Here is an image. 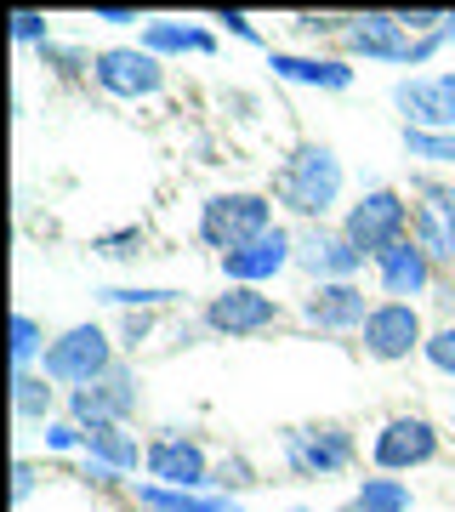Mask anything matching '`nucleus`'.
Instances as JSON below:
<instances>
[{
	"mask_svg": "<svg viewBox=\"0 0 455 512\" xmlns=\"http://www.w3.org/2000/svg\"><path fill=\"white\" fill-rule=\"evenodd\" d=\"M342 188H347V165L342 154L319 137H302V143L273 165V205L291 211L296 228L308 222H330V211L342 205Z\"/></svg>",
	"mask_w": 455,
	"mask_h": 512,
	"instance_id": "nucleus-1",
	"label": "nucleus"
},
{
	"mask_svg": "<svg viewBox=\"0 0 455 512\" xmlns=\"http://www.w3.org/2000/svg\"><path fill=\"white\" fill-rule=\"evenodd\" d=\"M279 461H285L291 478L325 484V478L353 473L359 439H353V427H342V421H296V427L279 433Z\"/></svg>",
	"mask_w": 455,
	"mask_h": 512,
	"instance_id": "nucleus-2",
	"label": "nucleus"
},
{
	"mask_svg": "<svg viewBox=\"0 0 455 512\" xmlns=\"http://www.w3.org/2000/svg\"><path fill=\"white\" fill-rule=\"evenodd\" d=\"M120 365V342H114L109 330L97 325V319H80V325H63L52 336V348H46V359H40V370L52 376L63 393H74V387H91L103 382L109 370Z\"/></svg>",
	"mask_w": 455,
	"mask_h": 512,
	"instance_id": "nucleus-3",
	"label": "nucleus"
},
{
	"mask_svg": "<svg viewBox=\"0 0 455 512\" xmlns=\"http://www.w3.org/2000/svg\"><path fill=\"white\" fill-rule=\"evenodd\" d=\"M273 228V194L262 188H228V194H211L200 205V222H194V239H200L205 251H239V245H251L256 234H268Z\"/></svg>",
	"mask_w": 455,
	"mask_h": 512,
	"instance_id": "nucleus-4",
	"label": "nucleus"
},
{
	"mask_svg": "<svg viewBox=\"0 0 455 512\" xmlns=\"http://www.w3.org/2000/svg\"><path fill=\"white\" fill-rule=\"evenodd\" d=\"M336 228L353 239V251L376 262V256L393 251L399 239H410V194H404V188H387V183L364 188L359 200L342 211V222H336Z\"/></svg>",
	"mask_w": 455,
	"mask_h": 512,
	"instance_id": "nucleus-5",
	"label": "nucleus"
},
{
	"mask_svg": "<svg viewBox=\"0 0 455 512\" xmlns=\"http://www.w3.org/2000/svg\"><path fill=\"white\" fill-rule=\"evenodd\" d=\"M438 450H444V433H438V421L421 416V410H393V416L370 433V467L387 473V478L433 467Z\"/></svg>",
	"mask_w": 455,
	"mask_h": 512,
	"instance_id": "nucleus-6",
	"label": "nucleus"
},
{
	"mask_svg": "<svg viewBox=\"0 0 455 512\" xmlns=\"http://www.w3.org/2000/svg\"><path fill=\"white\" fill-rule=\"evenodd\" d=\"M137 410H143V376H137V365H126V359H120L103 382L63 393V416L80 421V427H131Z\"/></svg>",
	"mask_w": 455,
	"mask_h": 512,
	"instance_id": "nucleus-7",
	"label": "nucleus"
},
{
	"mask_svg": "<svg viewBox=\"0 0 455 512\" xmlns=\"http://www.w3.org/2000/svg\"><path fill=\"white\" fill-rule=\"evenodd\" d=\"M410 239L438 268H455V183L433 171H410Z\"/></svg>",
	"mask_w": 455,
	"mask_h": 512,
	"instance_id": "nucleus-8",
	"label": "nucleus"
},
{
	"mask_svg": "<svg viewBox=\"0 0 455 512\" xmlns=\"http://www.w3.org/2000/svg\"><path fill=\"white\" fill-rule=\"evenodd\" d=\"M148 484H165V490H211L217 478V461L205 450L200 433H182V427H160L148 439V461H143Z\"/></svg>",
	"mask_w": 455,
	"mask_h": 512,
	"instance_id": "nucleus-9",
	"label": "nucleus"
},
{
	"mask_svg": "<svg viewBox=\"0 0 455 512\" xmlns=\"http://www.w3.org/2000/svg\"><path fill=\"white\" fill-rule=\"evenodd\" d=\"M279 319H285L279 296L256 291V285H222V291L200 308V330H211L222 342H251V336L273 330Z\"/></svg>",
	"mask_w": 455,
	"mask_h": 512,
	"instance_id": "nucleus-10",
	"label": "nucleus"
},
{
	"mask_svg": "<svg viewBox=\"0 0 455 512\" xmlns=\"http://www.w3.org/2000/svg\"><path fill=\"white\" fill-rule=\"evenodd\" d=\"M427 319H421V308H410V302H376V313L364 319L359 330V348L364 359H376V365H404V359H416L421 348H427Z\"/></svg>",
	"mask_w": 455,
	"mask_h": 512,
	"instance_id": "nucleus-11",
	"label": "nucleus"
},
{
	"mask_svg": "<svg viewBox=\"0 0 455 512\" xmlns=\"http://www.w3.org/2000/svg\"><path fill=\"white\" fill-rule=\"evenodd\" d=\"M91 80L120 103H143V97L165 92V63L143 46H103V52H91Z\"/></svg>",
	"mask_w": 455,
	"mask_h": 512,
	"instance_id": "nucleus-12",
	"label": "nucleus"
},
{
	"mask_svg": "<svg viewBox=\"0 0 455 512\" xmlns=\"http://www.w3.org/2000/svg\"><path fill=\"white\" fill-rule=\"evenodd\" d=\"M364 262H370V256L353 251V239H347L342 228H330V222L296 228V268H302L313 285H347V279L364 274Z\"/></svg>",
	"mask_w": 455,
	"mask_h": 512,
	"instance_id": "nucleus-13",
	"label": "nucleus"
},
{
	"mask_svg": "<svg viewBox=\"0 0 455 512\" xmlns=\"http://www.w3.org/2000/svg\"><path fill=\"white\" fill-rule=\"evenodd\" d=\"M342 52L364 63H393V69H416V40L404 35L399 12H347Z\"/></svg>",
	"mask_w": 455,
	"mask_h": 512,
	"instance_id": "nucleus-14",
	"label": "nucleus"
},
{
	"mask_svg": "<svg viewBox=\"0 0 455 512\" xmlns=\"http://www.w3.org/2000/svg\"><path fill=\"white\" fill-rule=\"evenodd\" d=\"M222 262V279L228 285H273V279L285 274V268H296V228H285V222H273L268 234H256L251 245H239V251L217 256Z\"/></svg>",
	"mask_w": 455,
	"mask_h": 512,
	"instance_id": "nucleus-15",
	"label": "nucleus"
},
{
	"mask_svg": "<svg viewBox=\"0 0 455 512\" xmlns=\"http://www.w3.org/2000/svg\"><path fill=\"white\" fill-rule=\"evenodd\" d=\"M296 313H302V325L308 330H325V336H359L364 319L376 313V302L364 296L359 279H347V285H308L302 302H296Z\"/></svg>",
	"mask_w": 455,
	"mask_h": 512,
	"instance_id": "nucleus-16",
	"label": "nucleus"
},
{
	"mask_svg": "<svg viewBox=\"0 0 455 512\" xmlns=\"http://www.w3.org/2000/svg\"><path fill=\"white\" fill-rule=\"evenodd\" d=\"M370 274H376V291H382V302H410V308H416L421 296H433L438 262L421 251L416 239H399L393 251H382L376 262H370Z\"/></svg>",
	"mask_w": 455,
	"mask_h": 512,
	"instance_id": "nucleus-17",
	"label": "nucleus"
},
{
	"mask_svg": "<svg viewBox=\"0 0 455 512\" xmlns=\"http://www.w3.org/2000/svg\"><path fill=\"white\" fill-rule=\"evenodd\" d=\"M393 109L416 131H455V74H404V80H393Z\"/></svg>",
	"mask_w": 455,
	"mask_h": 512,
	"instance_id": "nucleus-18",
	"label": "nucleus"
},
{
	"mask_svg": "<svg viewBox=\"0 0 455 512\" xmlns=\"http://www.w3.org/2000/svg\"><path fill=\"white\" fill-rule=\"evenodd\" d=\"M273 80H291V86H313V92H347L353 86V63L330 52H268Z\"/></svg>",
	"mask_w": 455,
	"mask_h": 512,
	"instance_id": "nucleus-19",
	"label": "nucleus"
},
{
	"mask_svg": "<svg viewBox=\"0 0 455 512\" xmlns=\"http://www.w3.org/2000/svg\"><path fill=\"white\" fill-rule=\"evenodd\" d=\"M137 46L143 52H154L165 63V57H217V35L211 29H200V23H177V18H148L143 29H137Z\"/></svg>",
	"mask_w": 455,
	"mask_h": 512,
	"instance_id": "nucleus-20",
	"label": "nucleus"
},
{
	"mask_svg": "<svg viewBox=\"0 0 455 512\" xmlns=\"http://www.w3.org/2000/svg\"><path fill=\"white\" fill-rule=\"evenodd\" d=\"M131 507L137 512H245L234 495L217 490H165V484H131Z\"/></svg>",
	"mask_w": 455,
	"mask_h": 512,
	"instance_id": "nucleus-21",
	"label": "nucleus"
},
{
	"mask_svg": "<svg viewBox=\"0 0 455 512\" xmlns=\"http://www.w3.org/2000/svg\"><path fill=\"white\" fill-rule=\"evenodd\" d=\"M12 416L23 427H46L52 416H63V387L46 370H12Z\"/></svg>",
	"mask_w": 455,
	"mask_h": 512,
	"instance_id": "nucleus-22",
	"label": "nucleus"
},
{
	"mask_svg": "<svg viewBox=\"0 0 455 512\" xmlns=\"http://www.w3.org/2000/svg\"><path fill=\"white\" fill-rule=\"evenodd\" d=\"M86 461H97V467L131 478L148 461V444L137 439L131 427H86Z\"/></svg>",
	"mask_w": 455,
	"mask_h": 512,
	"instance_id": "nucleus-23",
	"label": "nucleus"
},
{
	"mask_svg": "<svg viewBox=\"0 0 455 512\" xmlns=\"http://www.w3.org/2000/svg\"><path fill=\"white\" fill-rule=\"evenodd\" d=\"M410 507H416V490L404 478L370 473V478H359V490L347 495L336 512H410Z\"/></svg>",
	"mask_w": 455,
	"mask_h": 512,
	"instance_id": "nucleus-24",
	"label": "nucleus"
},
{
	"mask_svg": "<svg viewBox=\"0 0 455 512\" xmlns=\"http://www.w3.org/2000/svg\"><path fill=\"white\" fill-rule=\"evenodd\" d=\"M91 296H97L103 308H120V313H165V308L182 302L177 285H97Z\"/></svg>",
	"mask_w": 455,
	"mask_h": 512,
	"instance_id": "nucleus-25",
	"label": "nucleus"
},
{
	"mask_svg": "<svg viewBox=\"0 0 455 512\" xmlns=\"http://www.w3.org/2000/svg\"><path fill=\"white\" fill-rule=\"evenodd\" d=\"M399 143L404 154L427 171H455V131H416V126H399Z\"/></svg>",
	"mask_w": 455,
	"mask_h": 512,
	"instance_id": "nucleus-26",
	"label": "nucleus"
},
{
	"mask_svg": "<svg viewBox=\"0 0 455 512\" xmlns=\"http://www.w3.org/2000/svg\"><path fill=\"white\" fill-rule=\"evenodd\" d=\"M46 348H52V336H46V325H40L35 313H12V370H40V359H46Z\"/></svg>",
	"mask_w": 455,
	"mask_h": 512,
	"instance_id": "nucleus-27",
	"label": "nucleus"
},
{
	"mask_svg": "<svg viewBox=\"0 0 455 512\" xmlns=\"http://www.w3.org/2000/svg\"><path fill=\"white\" fill-rule=\"evenodd\" d=\"M256 484H262V478H256L251 456H239V450H234V456H222V461H217V478H211V490H217V495H234V501H239L245 490H256Z\"/></svg>",
	"mask_w": 455,
	"mask_h": 512,
	"instance_id": "nucleus-28",
	"label": "nucleus"
},
{
	"mask_svg": "<svg viewBox=\"0 0 455 512\" xmlns=\"http://www.w3.org/2000/svg\"><path fill=\"white\" fill-rule=\"evenodd\" d=\"M148 234L131 222V228H114V234H97L91 239V256H103V262H131V256H143Z\"/></svg>",
	"mask_w": 455,
	"mask_h": 512,
	"instance_id": "nucleus-29",
	"label": "nucleus"
},
{
	"mask_svg": "<svg viewBox=\"0 0 455 512\" xmlns=\"http://www.w3.org/2000/svg\"><path fill=\"white\" fill-rule=\"evenodd\" d=\"M40 444H46L52 456H86V427L69 421V416H52L40 427Z\"/></svg>",
	"mask_w": 455,
	"mask_h": 512,
	"instance_id": "nucleus-30",
	"label": "nucleus"
},
{
	"mask_svg": "<svg viewBox=\"0 0 455 512\" xmlns=\"http://www.w3.org/2000/svg\"><path fill=\"white\" fill-rule=\"evenodd\" d=\"M421 359L444 376V382H455V319H444V325H433V336H427V348H421Z\"/></svg>",
	"mask_w": 455,
	"mask_h": 512,
	"instance_id": "nucleus-31",
	"label": "nucleus"
},
{
	"mask_svg": "<svg viewBox=\"0 0 455 512\" xmlns=\"http://www.w3.org/2000/svg\"><path fill=\"white\" fill-rule=\"evenodd\" d=\"M12 40H18V46H52V23H46V12L18 6V12H12Z\"/></svg>",
	"mask_w": 455,
	"mask_h": 512,
	"instance_id": "nucleus-32",
	"label": "nucleus"
},
{
	"mask_svg": "<svg viewBox=\"0 0 455 512\" xmlns=\"http://www.w3.org/2000/svg\"><path fill=\"white\" fill-rule=\"evenodd\" d=\"M291 29L296 35H308V40H342L347 18H336V12H296Z\"/></svg>",
	"mask_w": 455,
	"mask_h": 512,
	"instance_id": "nucleus-33",
	"label": "nucleus"
},
{
	"mask_svg": "<svg viewBox=\"0 0 455 512\" xmlns=\"http://www.w3.org/2000/svg\"><path fill=\"white\" fill-rule=\"evenodd\" d=\"M154 325H160V313H120V330H114V342L126 353H137L154 336Z\"/></svg>",
	"mask_w": 455,
	"mask_h": 512,
	"instance_id": "nucleus-34",
	"label": "nucleus"
},
{
	"mask_svg": "<svg viewBox=\"0 0 455 512\" xmlns=\"http://www.w3.org/2000/svg\"><path fill=\"white\" fill-rule=\"evenodd\" d=\"M40 63H46V69H57V74H80V69L91 74V57L80 52V46H63V40L40 46Z\"/></svg>",
	"mask_w": 455,
	"mask_h": 512,
	"instance_id": "nucleus-35",
	"label": "nucleus"
},
{
	"mask_svg": "<svg viewBox=\"0 0 455 512\" xmlns=\"http://www.w3.org/2000/svg\"><path fill=\"white\" fill-rule=\"evenodd\" d=\"M211 23H217L222 35L245 40V46H262V29H256V18H251V12H228V6H222V12H211Z\"/></svg>",
	"mask_w": 455,
	"mask_h": 512,
	"instance_id": "nucleus-36",
	"label": "nucleus"
},
{
	"mask_svg": "<svg viewBox=\"0 0 455 512\" xmlns=\"http://www.w3.org/2000/svg\"><path fill=\"white\" fill-rule=\"evenodd\" d=\"M35 490H40V467L23 456L18 467H12V501H18V507H29V501H35Z\"/></svg>",
	"mask_w": 455,
	"mask_h": 512,
	"instance_id": "nucleus-37",
	"label": "nucleus"
},
{
	"mask_svg": "<svg viewBox=\"0 0 455 512\" xmlns=\"http://www.w3.org/2000/svg\"><path fill=\"white\" fill-rule=\"evenodd\" d=\"M91 18H97V23H109V29H126V23H143V18H137V6H97Z\"/></svg>",
	"mask_w": 455,
	"mask_h": 512,
	"instance_id": "nucleus-38",
	"label": "nucleus"
},
{
	"mask_svg": "<svg viewBox=\"0 0 455 512\" xmlns=\"http://www.w3.org/2000/svg\"><path fill=\"white\" fill-rule=\"evenodd\" d=\"M80 478H86V484H97V490H120V484H126L120 473H109V467H97V461H86V467H80Z\"/></svg>",
	"mask_w": 455,
	"mask_h": 512,
	"instance_id": "nucleus-39",
	"label": "nucleus"
},
{
	"mask_svg": "<svg viewBox=\"0 0 455 512\" xmlns=\"http://www.w3.org/2000/svg\"><path fill=\"white\" fill-rule=\"evenodd\" d=\"M450 427H455V393H450Z\"/></svg>",
	"mask_w": 455,
	"mask_h": 512,
	"instance_id": "nucleus-40",
	"label": "nucleus"
},
{
	"mask_svg": "<svg viewBox=\"0 0 455 512\" xmlns=\"http://www.w3.org/2000/svg\"><path fill=\"white\" fill-rule=\"evenodd\" d=\"M450 46H455V29H450Z\"/></svg>",
	"mask_w": 455,
	"mask_h": 512,
	"instance_id": "nucleus-41",
	"label": "nucleus"
},
{
	"mask_svg": "<svg viewBox=\"0 0 455 512\" xmlns=\"http://www.w3.org/2000/svg\"><path fill=\"white\" fill-rule=\"evenodd\" d=\"M131 512H137V507H131Z\"/></svg>",
	"mask_w": 455,
	"mask_h": 512,
	"instance_id": "nucleus-42",
	"label": "nucleus"
}]
</instances>
